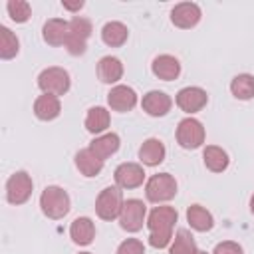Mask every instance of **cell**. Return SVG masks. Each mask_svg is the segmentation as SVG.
I'll list each match as a JSON object with an SVG mask.
<instances>
[{"instance_id": "28", "label": "cell", "mask_w": 254, "mask_h": 254, "mask_svg": "<svg viewBox=\"0 0 254 254\" xmlns=\"http://www.w3.org/2000/svg\"><path fill=\"white\" fill-rule=\"evenodd\" d=\"M20 50V42L16 38V34L6 28V26H0V58L2 60H12Z\"/></svg>"}, {"instance_id": "15", "label": "cell", "mask_w": 254, "mask_h": 254, "mask_svg": "<svg viewBox=\"0 0 254 254\" xmlns=\"http://www.w3.org/2000/svg\"><path fill=\"white\" fill-rule=\"evenodd\" d=\"M151 69H153V73H155L159 79H163V81H173V79H177L179 73H181V64H179V60H177L175 56H171V54H161V56H157V58L153 60Z\"/></svg>"}, {"instance_id": "13", "label": "cell", "mask_w": 254, "mask_h": 254, "mask_svg": "<svg viewBox=\"0 0 254 254\" xmlns=\"http://www.w3.org/2000/svg\"><path fill=\"white\" fill-rule=\"evenodd\" d=\"M107 105L113 111L119 113H127L137 105V93L133 87L129 85H115L111 87V91L107 93Z\"/></svg>"}, {"instance_id": "34", "label": "cell", "mask_w": 254, "mask_h": 254, "mask_svg": "<svg viewBox=\"0 0 254 254\" xmlns=\"http://www.w3.org/2000/svg\"><path fill=\"white\" fill-rule=\"evenodd\" d=\"M250 212L254 214V194H252V198H250Z\"/></svg>"}, {"instance_id": "20", "label": "cell", "mask_w": 254, "mask_h": 254, "mask_svg": "<svg viewBox=\"0 0 254 254\" xmlns=\"http://www.w3.org/2000/svg\"><path fill=\"white\" fill-rule=\"evenodd\" d=\"M119 145H121V139L117 133H103L99 137H95L91 143H89V149L95 157H99L101 161H105L107 157L115 155L119 151Z\"/></svg>"}, {"instance_id": "6", "label": "cell", "mask_w": 254, "mask_h": 254, "mask_svg": "<svg viewBox=\"0 0 254 254\" xmlns=\"http://www.w3.org/2000/svg\"><path fill=\"white\" fill-rule=\"evenodd\" d=\"M177 143L183 149H198L204 143V127L194 117H185L177 125Z\"/></svg>"}, {"instance_id": "25", "label": "cell", "mask_w": 254, "mask_h": 254, "mask_svg": "<svg viewBox=\"0 0 254 254\" xmlns=\"http://www.w3.org/2000/svg\"><path fill=\"white\" fill-rule=\"evenodd\" d=\"M109 121H111L109 111H107L105 107L97 105V107H91V109L87 111V115H85V129H87L89 133L97 135V133H103V131L109 127Z\"/></svg>"}, {"instance_id": "14", "label": "cell", "mask_w": 254, "mask_h": 254, "mask_svg": "<svg viewBox=\"0 0 254 254\" xmlns=\"http://www.w3.org/2000/svg\"><path fill=\"white\" fill-rule=\"evenodd\" d=\"M141 107L147 115L151 117H163L171 111L173 107V99L165 93V91H159V89H151L143 95V101H141Z\"/></svg>"}, {"instance_id": "24", "label": "cell", "mask_w": 254, "mask_h": 254, "mask_svg": "<svg viewBox=\"0 0 254 254\" xmlns=\"http://www.w3.org/2000/svg\"><path fill=\"white\" fill-rule=\"evenodd\" d=\"M187 220H189L190 228H194L196 232H208L214 226L212 214L200 204H190L187 208Z\"/></svg>"}, {"instance_id": "8", "label": "cell", "mask_w": 254, "mask_h": 254, "mask_svg": "<svg viewBox=\"0 0 254 254\" xmlns=\"http://www.w3.org/2000/svg\"><path fill=\"white\" fill-rule=\"evenodd\" d=\"M145 216H147V206L143 204V200L127 198L123 202V208H121V214H119V224L127 232H139L143 228Z\"/></svg>"}, {"instance_id": "3", "label": "cell", "mask_w": 254, "mask_h": 254, "mask_svg": "<svg viewBox=\"0 0 254 254\" xmlns=\"http://www.w3.org/2000/svg\"><path fill=\"white\" fill-rule=\"evenodd\" d=\"M69 85H71L69 73L64 67H58V65L46 67L38 75V87L44 93H48V95L60 97V95H64V93L69 91Z\"/></svg>"}, {"instance_id": "32", "label": "cell", "mask_w": 254, "mask_h": 254, "mask_svg": "<svg viewBox=\"0 0 254 254\" xmlns=\"http://www.w3.org/2000/svg\"><path fill=\"white\" fill-rule=\"evenodd\" d=\"M212 254H242V246L238 242H232V240H224V242H218L212 250Z\"/></svg>"}, {"instance_id": "9", "label": "cell", "mask_w": 254, "mask_h": 254, "mask_svg": "<svg viewBox=\"0 0 254 254\" xmlns=\"http://www.w3.org/2000/svg\"><path fill=\"white\" fill-rule=\"evenodd\" d=\"M175 101H177V105H179V109H181V111H185V113H190V115H192V113L200 111V109L206 105L208 95H206V91H204L202 87L190 85V87H183V89H179V93H177Z\"/></svg>"}, {"instance_id": "1", "label": "cell", "mask_w": 254, "mask_h": 254, "mask_svg": "<svg viewBox=\"0 0 254 254\" xmlns=\"http://www.w3.org/2000/svg\"><path fill=\"white\" fill-rule=\"evenodd\" d=\"M179 218V212L173 206H155L149 212L147 228H149V244L153 248H165L171 244L173 226Z\"/></svg>"}, {"instance_id": "2", "label": "cell", "mask_w": 254, "mask_h": 254, "mask_svg": "<svg viewBox=\"0 0 254 254\" xmlns=\"http://www.w3.org/2000/svg\"><path fill=\"white\" fill-rule=\"evenodd\" d=\"M40 208H42V212H44L48 218L60 220V218H64V216L69 212V208H71L69 194H67L62 187L50 185V187H46V189L42 190V194H40Z\"/></svg>"}, {"instance_id": "21", "label": "cell", "mask_w": 254, "mask_h": 254, "mask_svg": "<svg viewBox=\"0 0 254 254\" xmlns=\"http://www.w3.org/2000/svg\"><path fill=\"white\" fill-rule=\"evenodd\" d=\"M75 167L83 177H95L103 171V161L91 153V149H81L75 153Z\"/></svg>"}, {"instance_id": "19", "label": "cell", "mask_w": 254, "mask_h": 254, "mask_svg": "<svg viewBox=\"0 0 254 254\" xmlns=\"http://www.w3.org/2000/svg\"><path fill=\"white\" fill-rule=\"evenodd\" d=\"M69 236L79 246L91 244L93 238H95V224H93V220L89 216H77L71 222V226H69Z\"/></svg>"}, {"instance_id": "5", "label": "cell", "mask_w": 254, "mask_h": 254, "mask_svg": "<svg viewBox=\"0 0 254 254\" xmlns=\"http://www.w3.org/2000/svg\"><path fill=\"white\" fill-rule=\"evenodd\" d=\"M175 194H177V181L169 173L153 175L145 185V196H147V200H151L155 204L167 202V200L175 198Z\"/></svg>"}, {"instance_id": "31", "label": "cell", "mask_w": 254, "mask_h": 254, "mask_svg": "<svg viewBox=\"0 0 254 254\" xmlns=\"http://www.w3.org/2000/svg\"><path fill=\"white\" fill-rule=\"evenodd\" d=\"M117 254H145V246L137 238H127L117 246Z\"/></svg>"}, {"instance_id": "17", "label": "cell", "mask_w": 254, "mask_h": 254, "mask_svg": "<svg viewBox=\"0 0 254 254\" xmlns=\"http://www.w3.org/2000/svg\"><path fill=\"white\" fill-rule=\"evenodd\" d=\"M97 77L103 83H117L123 77V64L115 56H103L97 62Z\"/></svg>"}, {"instance_id": "26", "label": "cell", "mask_w": 254, "mask_h": 254, "mask_svg": "<svg viewBox=\"0 0 254 254\" xmlns=\"http://www.w3.org/2000/svg\"><path fill=\"white\" fill-rule=\"evenodd\" d=\"M230 91L240 101L252 99L254 97V75H250V73H238L230 81Z\"/></svg>"}, {"instance_id": "22", "label": "cell", "mask_w": 254, "mask_h": 254, "mask_svg": "<svg viewBox=\"0 0 254 254\" xmlns=\"http://www.w3.org/2000/svg\"><path fill=\"white\" fill-rule=\"evenodd\" d=\"M202 161H204V167L212 173H222L226 171L230 159L226 155V151L218 145H206L204 151H202Z\"/></svg>"}, {"instance_id": "7", "label": "cell", "mask_w": 254, "mask_h": 254, "mask_svg": "<svg viewBox=\"0 0 254 254\" xmlns=\"http://www.w3.org/2000/svg\"><path fill=\"white\" fill-rule=\"evenodd\" d=\"M32 190H34V183L26 171H16L6 181V198L10 204H16V206L24 204L32 196Z\"/></svg>"}, {"instance_id": "35", "label": "cell", "mask_w": 254, "mask_h": 254, "mask_svg": "<svg viewBox=\"0 0 254 254\" xmlns=\"http://www.w3.org/2000/svg\"><path fill=\"white\" fill-rule=\"evenodd\" d=\"M198 254H206V252H202V250H198Z\"/></svg>"}, {"instance_id": "27", "label": "cell", "mask_w": 254, "mask_h": 254, "mask_svg": "<svg viewBox=\"0 0 254 254\" xmlns=\"http://www.w3.org/2000/svg\"><path fill=\"white\" fill-rule=\"evenodd\" d=\"M169 254H198L194 236L187 228H179L175 234V240L169 248Z\"/></svg>"}, {"instance_id": "10", "label": "cell", "mask_w": 254, "mask_h": 254, "mask_svg": "<svg viewBox=\"0 0 254 254\" xmlns=\"http://www.w3.org/2000/svg\"><path fill=\"white\" fill-rule=\"evenodd\" d=\"M113 179H115V187L119 189H137L145 181V171L137 163H121L115 169Z\"/></svg>"}, {"instance_id": "29", "label": "cell", "mask_w": 254, "mask_h": 254, "mask_svg": "<svg viewBox=\"0 0 254 254\" xmlns=\"http://www.w3.org/2000/svg\"><path fill=\"white\" fill-rule=\"evenodd\" d=\"M91 32H93V28H91V22L87 18L73 16L69 20V40H77V42L87 44V38L91 36Z\"/></svg>"}, {"instance_id": "23", "label": "cell", "mask_w": 254, "mask_h": 254, "mask_svg": "<svg viewBox=\"0 0 254 254\" xmlns=\"http://www.w3.org/2000/svg\"><path fill=\"white\" fill-rule=\"evenodd\" d=\"M129 38V30L121 22H107L101 28V40L109 48H121Z\"/></svg>"}, {"instance_id": "11", "label": "cell", "mask_w": 254, "mask_h": 254, "mask_svg": "<svg viewBox=\"0 0 254 254\" xmlns=\"http://www.w3.org/2000/svg\"><path fill=\"white\" fill-rule=\"evenodd\" d=\"M200 16H202V12H200L198 4H194V2H181L171 10V22L183 30L194 28L200 22Z\"/></svg>"}, {"instance_id": "12", "label": "cell", "mask_w": 254, "mask_h": 254, "mask_svg": "<svg viewBox=\"0 0 254 254\" xmlns=\"http://www.w3.org/2000/svg\"><path fill=\"white\" fill-rule=\"evenodd\" d=\"M42 38L48 46H65L69 40V22L62 18H50L42 28Z\"/></svg>"}, {"instance_id": "4", "label": "cell", "mask_w": 254, "mask_h": 254, "mask_svg": "<svg viewBox=\"0 0 254 254\" xmlns=\"http://www.w3.org/2000/svg\"><path fill=\"white\" fill-rule=\"evenodd\" d=\"M123 192L119 187H105L97 198H95V212L101 220H115L119 218L121 214V208H123Z\"/></svg>"}, {"instance_id": "30", "label": "cell", "mask_w": 254, "mask_h": 254, "mask_svg": "<svg viewBox=\"0 0 254 254\" xmlns=\"http://www.w3.org/2000/svg\"><path fill=\"white\" fill-rule=\"evenodd\" d=\"M6 10H8V16L16 22V24H24L30 20L32 16V8L26 0H8L6 4Z\"/></svg>"}, {"instance_id": "36", "label": "cell", "mask_w": 254, "mask_h": 254, "mask_svg": "<svg viewBox=\"0 0 254 254\" xmlns=\"http://www.w3.org/2000/svg\"><path fill=\"white\" fill-rule=\"evenodd\" d=\"M79 254H91V252H79Z\"/></svg>"}, {"instance_id": "16", "label": "cell", "mask_w": 254, "mask_h": 254, "mask_svg": "<svg viewBox=\"0 0 254 254\" xmlns=\"http://www.w3.org/2000/svg\"><path fill=\"white\" fill-rule=\"evenodd\" d=\"M165 155H167V149L163 145L161 139H155V137H149L143 141V145L139 147V159L143 165L147 167H157L165 161Z\"/></svg>"}, {"instance_id": "33", "label": "cell", "mask_w": 254, "mask_h": 254, "mask_svg": "<svg viewBox=\"0 0 254 254\" xmlns=\"http://www.w3.org/2000/svg\"><path fill=\"white\" fill-rule=\"evenodd\" d=\"M62 6L65 8V10H69V12H77V10H81L83 8V2L81 0H77V2H62Z\"/></svg>"}, {"instance_id": "18", "label": "cell", "mask_w": 254, "mask_h": 254, "mask_svg": "<svg viewBox=\"0 0 254 254\" xmlns=\"http://www.w3.org/2000/svg\"><path fill=\"white\" fill-rule=\"evenodd\" d=\"M60 113H62V103L60 97L56 95L44 93L34 101V115L40 121H54L56 117H60Z\"/></svg>"}]
</instances>
